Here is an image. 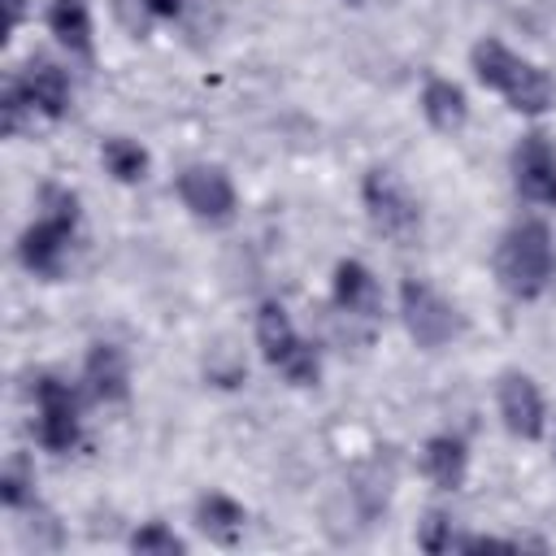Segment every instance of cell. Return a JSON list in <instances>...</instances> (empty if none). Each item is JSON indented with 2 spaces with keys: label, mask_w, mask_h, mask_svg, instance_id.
Here are the masks:
<instances>
[{
  "label": "cell",
  "mask_w": 556,
  "mask_h": 556,
  "mask_svg": "<svg viewBox=\"0 0 556 556\" xmlns=\"http://www.w3.org/2000/svg\"><path fill=\"white\" fill-rule=\"evenodd\" d=\"M83 382H70L52 369L30 378V430L35 443L52 456H70L83 443V408H87Z\"/></svg>",
  "instance_id": "5b68a950"
},
{
  "label": "cell",
  "mask_w": 556,
  "mask_h": 556,
  "mask_svg": "<svg viewBox=\"0 0 556 556\" xmlns=\"http://www.w3.org/2000/svg\"><path fill=\"white\" fill-rule=\"evenodd\" d=\"M35 204H39V213L17 235V265L30 278L56 282V278H65V269L74 261V243H78V226H83V200L65 182H43Z\"/></svg>",
  "instance_id": "6da1fadb"
},
{
  "label": "cell",
  "mask_w": 556,
  "mask_h": 556,
  "mask_svg": "<svg viewBox=\"0 0 556 556\" xmlns=\"http://www.w3.org/2000/svg\"><path fill=\"white\" fill-rule=\"evenodd\" d=\"M83 391L96 404H126L130 400V356L113 339H96L83 352Z\"/></svg>",
  "instance_id": "4fadbf2b"
},
{
  "label": "cell",
  "mask_w": 556,
  "mask_h": 556,
  "mask_svg": "<svg viewBox=\"0 0 556 556\" xmlns=\"http://www.w3.org/2000/svg\"><path fill=\"white\" fill-rule=\"evenodd\" d=\"M417 465H421V473H426V482L434 491L456 495L465 486V478H469V443H465V434H456V430L430 434L421 443V452H417Z\"/></svg>",
  "instance_id": "9a60e30c"
},
{
  "label": "cell",
  "mask_w": 556,
  "mask_h": 556,
  "mask_svg": "<svg viewBox=\"0 0 556 556\" xmlns=\"http://www.w3.org/2000/svg\"><path fill=\"white\" fill-rule=\"evenodd\" d=\"M417 547L430 556H447V552H465V530L447 508H426L417 521Z\"/></svg>",
  "instance_id": "ffe728a7"
},
{
  "label": "cell",
  "mask_w": 556,
  "mask_h": 556,
  "mask_svg": "<svg viewBox=\"0 0 556 556\" xmlns=\"http://www.w3.org/2000/svg\"><path fill=\"white\" fill-rule=\"evenodd\" d=\"M417 109L434 135H460L469 126V96L447 74H426V83L417 91Z\"/></svg>",
  "instance_id": "2e32d148"
},
{
  "label": "cell",
  "mask_w": 556,
  "mask_h": 556,
  "mask_svg": "<svg viewBox=\"0 0 556 556\" xmlns=\"http://www.w3.org/2000/svg\"><path fill=\"white\" fill-rule=\"evenodd\" d=\"M469 74L482 91L500 96L504 109L521 117H543L556 109V78L495 35H482L469 43Z\"/></svg>",
  "instance_id": "7a4b0ae2"
},
{
  "label": "cell",
  "mask_w": 556,
  "mask_h": 556,
  "mask_svg": "<svg viewBox=\"0 0 556 556\" xmlns=\"http://www.w3.org/2000/svg\"><path fill=\"white\" fill-rule=\"evenodd\" d=\"M491 274L517 304H534L556 282V235L543 217H517L491 248Z\"/></svg>",
  "instance_id": "3957f363"
},
{
  "label": "cell",
  "mask_w": 556,
  "mask_h": 556,
  "mask_svg": "<svg viewBox=\"0 0 556 556\" xmlns=\"http://www.w3.org/2000/svg\"><path fill=\"white\" fill-rule=\"evenodd\" d=\"M395 313L408 330V339L421 348V352H439V348H452L465 330V313L456 308L452 295H443L430 278H417L408 274L395 291Z\"/></svg>",
  "instance_id": "52a82bcc"
},
{
  "label": "cell",
  "mask_w": 556,
  "mask_h": 556,
  "mask_svg": "<svg viewBox=\"0 0 556 556\" xmlns=\"http://www.w3.org/2000/svg\"><path fill=\"white\" fill-rule=\"evenodd\" d=\"M17 83H22L30 109H35L43 122L70 117V109H74V83H70V70H65L61 61L35 52V56L17 70Z\"/></svg>",
  "instance_id": "7c38bea8"
},
{
  "label": "cell",
  "mask_w": 556,
  "mask_h": 556,
  "mask_svg": "<svg viewBox=\"0 0 556 556\" xmlns=\"http://www.w3.org/2000/svg\"><path fill=\"white\" fill-rule=\"evenodd\" d=\"M191 521L208 543L235 547L243 539V530H248V508L226 491H200L195 504H191Z\"/></svg>",
  "instance_id": "e0dca14e"
},
{
  "label": "cell",
  "mask_w": 556,
  "mask_h": 556,
  "mask_svg": "<svg viewBox=\"0 0 556 556\" xmlns=\"http://www.w3.org/2000/svg\"><path fill=\"white\" fill-rule=\"evenodd\" d=\"M204 378H208L213 387H239V382H248V361H243V352H235V348H213L208 361H204Z\"/></svg>",
  "instance_id": "603a6c76"
},
{
  "label": "cell",
  "mask_w": 556,
  "mask_h": 556,
  "mask_svg": "<svg viewBox=\"0 0 556 556\" xmlns=\"http://www.w3.org/2000/svg\"><path fill=\"white\" fill-rule=\"evenodd\" d=\"M508 178L530 208H556V139L547 130L517 135L508 152Z\"/></svg>",
  "instance_id": "9c48e42d"
},
{
  "label": "cell",
  "mask_w": 556,
  "mask_h": 556,
  "mask_svg": "<svg viewBox=\"0 0 556 556\" xmlns=\"http://www.w3.org/2000/svg\"><path fill=\"white\" fill-rule=\"evenodd\" d=\"M361 208L387 243L413 248L421 239V200L391 165H374L361 174Z\"/></svg>",
  "instance_id": "8992f818"
},
{
  "label": "cell",
  "mask_w": 556,
  "mask_h": 556,
  "mask_svg": "<svg viewBox=\"0 0 556 556\" xmlns=\"http://www.w3.org/2000/svg\"><path fill=\"white\" fill-rule=\"evenodd\" d=\"M35 117H39V113L30 109V100H26L22 83H17V74H9V78H4V87H0V126H4V135H9V139H13V135H22Z\"/></svg>",
  "instance_id": "7402d4cb"
},
{
  "label": "cell",
  "mask_w": 556,
  "mask_h": 556,
  "mask_svg": "<svg viewBox=\"0 0 556 556\" xmlns=\"http://www.w3.org/2000/svg\"><path fill=\"white\" fill-rule=\"evenodd\" d=\"M0 4H4V26L9 30H22L26 17H30V9H35V0H0Z\"/></svg>",
  "instance_id": "484cf974"
},
{
  "label": "cell",
  "mask_w": 556,
  "mask_h": 556,
  "mask_svg": "<svg viewBox=\"0 0 556 556\" xmlns=\"http://www.w3.org/2000/svg\"><path fill=\"white\" fill-rule=\"evenodd\" d=\"M43 26H48L52 43L70 61H83V65L96 61V17H91V4L87 0H48Z\"/></svg>",
  "instance_id": "5bb4252c"
},
{
  "label": "cell",
  "mask_w": 556,
  "mask_h": 556,
  "mask_svg": "<svg viewBox=\"0 0 556 556\" xmlns=\"http://www.w3.org/2000/svg\"><path fill=\"white\" fill-rule=\"evenodd\" d=\"M382 304H387V295H382L378 274L356 256H339L330 269V308L348 326H378Z\"/></svg>",
  "instance_id": "30bf717a"
},
{
  "label": "cell",
  "mask_w": 556,
  "mask_h": 556,
  "mask_svg": "<svg viewBox=\"0 0 556 556\" xmlns=\"http://www.w3.org/2000/svg\"><path fill=\"white\" fill-rule=\"evenodd\" d=\"M495 413L500 426L521 443H539L547 434V400L526 369H504L495 378Z\"/></svg>",
  "instance_id": "8fae6325"
},
{
  "label": "cell",
  "mask_w": 556,
  "mask_h": 556,
  "mask_svg": "<svg viewBox=\"0 0 556 556\" xmlns=\"http://www.w3.org/2000/svg\"><path fill=\"white\" fill-rule=\"evenodd\" d=\"M552 460H556V439H552Z\"/></svg>",
  "instance_id": "4316f807"
},
{
  "label": "cell",
  "mask_w": 556,
  "mask_h": 556,
  "mask_svg": "<svg viewBox=\"0 0 556 556\" xmlns=\"http://www.w3.org/2000/svg\"><path fill=\"white\" fill-rule=\"evenodd\" d=\"M174 195L178 204L200 222V226H230L239 217V191L235 178L213 165V161H191L174 174Z\"/></svg>",
  "instance_id": "ba28073f"
},
{
  "label": "cell",
  "mask_w": 556,
  "mask_h": 556,
  "mask_svg": "<svg viewBox=\"0 0 556 556\" xmlns=\"http://www.w3.org/2000/svg\"><path fill=\"white\" fill-rule=\"evenodd\" d=\"M126 547L135 556H187V539L169 526V521H143L130 530Z\"/></svg>",
  "instance_id": "44dd1931"
},
{
  "label": "cell",
  "mask_w": 556,
  "mask_h": 556,
  "mask_svg": "<svg viewBox=\"0 0 556 556\" xmlns=\"http://www.w3.org/2000/svg\"><path fill=\"white\" fill-rule=\"evenodd\" d=\"M143 9L156 17V22H178L187 13V0H143Z\"/></svg>",
  "instance_id": "d4e9b609"
},
{
  "label": "cell",
  "mask_w": 556,
  "mask_h": 556,
  "mask_svg": "<svg viewBox=\"0 0 556 556\" xmlns=\"http://www.w3.org/2000/svg\"><path fill=\"white\" fill-rule=\"evenodd\" d=\"M113 17H117V26H122L130 39H148L152 26H156V17L143 9V0H113Z\"/></svg>",
  "instance_id": "cb8c5ba5"
},
{
  "label": "cell",
  "mask_w": 556,
  "mask_h": 556,
  "mask_svg": "<svg viewBox=\"0 0 556 556\" xmlns=\"http://www.w3.org/2000/svg\"><path fill=\"white\" fill-rule=\"evenodd\" d=\"M39 473H35V460L26 452H9L4 465H0V504L9 513H26L39 504Z\"/></svg>",
  "instance_id": "d6986e66"
},
{
  "label": "cell",
  "mask_w": 556,
  "mask_h": 556,
  "mask_svg": "<svg viewBox=\"0 0 556 556\" xmlns=\"http://www.w3.org/2000/svg\"><path fill=\"white\" fill-rule=\"evenodd\" d=\"M100 165H104V174H109L113 182L139 187V182H148V174H152V152H148L139 139H130V135H109V139L100 143Z\"/></svg>",
  "instance_id": "ac0fdd59"
},
{
  "label": "cell",
  "mask_w": 556,
  "mask_h": 556,
  "mask_svg": "<svg viewBox=\"0 0 556 556\" xmlns=\"http://www.w3.org/2000/svg\"><path fill=\"white\" fill-rule=\"evenodd\" d=\"M252 339L261 361L287 382V387H317L321 382V352L313 339L300 334L282 300H261L252 313Z\"/></svg>",
  "instance_id": "277c9868"
}]
</instances>
